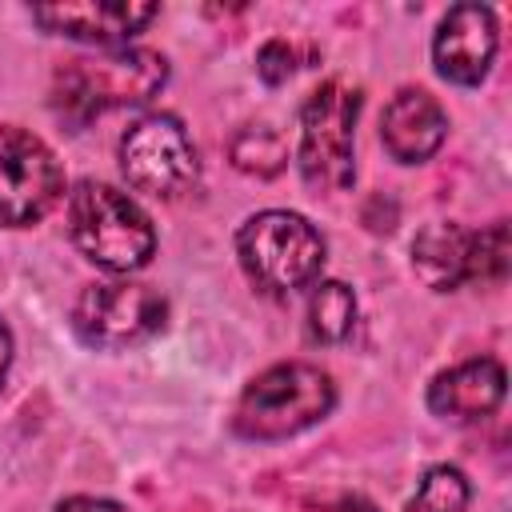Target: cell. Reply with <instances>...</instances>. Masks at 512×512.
I'll return each mask as SVG.
<instances>
[{
    "instance_id": "obj_1",
    "label": "cell",
    "mask_w": 512,
    "mask_h": 512,
    "mask_svg": "<svg viewBox=\"0 0 512 512\" xmlns=\"http://www.w3.org/2000/svg\"><path fill=\"white\" fill-rule=\"evenodd\" d=\"M168 84V60L152 48H112L96 56L64 60L52 76V108L68 124H88L92 116L124 104H144Z\"/></svg>"
},
{
    "instance_id": "obj_2",
    "label": "cell",
    "mask_w": 512,
    "mask_h": 512,
    "mask_svg": "<svg viewBox=\"0 0 512 512\" xmlns=\"http://www.w3.org/2000/svg\"><path fill=\"white\" fill-rule=\"evenodd\" d=\"M68 236L84 260L116 276L144 268L156 252L152 216L104 180H80L68 192Z\"/></svg>"
},
{
    "instance_id": "obj_3",
    "label": "cell",
    "mask_w": 512,
    "mask_h": 512,
    "mask_svg": "<svg viewBox=\"0 0 512 512\" xmlns=\"http://www.w3.org/2000/svg\"><path fill=\"white\" fill-rule=\"evenodd\" d=\"M336 404V384L316 364H272L264 368L236 400L232 432L256 444L288 440L312 424H320Z\"/></svg>"
},
{
    "instance_id": "obj_4",
    "label": "cell",
    "mask_w": 512,
    "mask_h": 512,
    "mask_svg": "<svg viewBox=\"0 0 512 512\" xmlns=\"http://www.w3.org/2000/svg\"><path fill=\"white\" fill-rule=\"evenodd\" d=\"M236 256L248 280L272 296L312 288L324 268V236L288 208H264L236 232Z\"/></svg>"
},
{
    "instance_id": "obj_5",
    "label": "cell",
    "mask_w": 512,
    "mask_h": 512,
    "mask_svg": "<svg viewBox=\"0 0 512 512\" xmlns=\"http://www.w3.org/2000/svg\"><path fill=\"white\" fill-rule=\"evenodd\" d=\"M356 120L360 88L344 80H324L300 108L296 164L312 192L336 196L356 180Z\"/></svg>"
},
{
    "instance_id": "obj_6",
    "label": "cell",
    "mask_w": 512,
    "mask_h": 512,
    "mask_svg": "<svg viewBox=\"0 0 512 512\" xmlns=\"http://www.w3.org/2000/svg\"><path fill=\"white\" fill-rule=\"evenodd\" d=\"M120 172L136 192L176 200L200 176L188 128L168 112H148L120 136Z\"/></svg>"
},
{
    "instance_id": "obj_7",
    "label": "cell",
    "mask_w": 512,
    "mask_h": 512,
    "mask_svg": "<svg viewBox=\"0 0 512 512\" xmlns=\"http://www.w3.org/2000/svg\"><path fill=\"white\" fill-rule=\"evenodd\" d=\"M168 320V300L160 288L140 280H96L80 292L72 308V324L84 344L96 348H128L156 336Z\"/></svg>"
},
{
    "instance_id": "obj_8",
    "label": "cell",
    "mask_w": 512,
    "mask_h": 512,
    "mask_svg": "<svg viewBox=\"0 0 512 512\" xmlns=\"http://www.w3.org/2000/svg\"><path fill=\"white\" fill-rule=\"evenodd\" d=\"M64 192L56 152L28 128H0V224L24 228L52 212Z\"/></svg>"
},
{
    "instance_id": "obj_9",
    "label": "cell",
    "mask_w": 512,
    "mask_h": 512,
    "mask_svg": "<svg viewBox=\"0 0 512 512\" xmlns=\"http://www.w3.org/2000/svg\"><path fill=\"white\" fill-rule=\"evenodd\" d=\"M500 48L496 12L488 4H456L444 12L436 40H432V64L448 84L476 88Z\"/></svg>"
},
{
    "instance_id": "obj_10",
    "label": "cell",
    "mask_w": 512,
    "mask_h": 512,
    "mask_svg": "<svg viewBox=\"0 0 512 512\" xmlns=\"http://www.w3.org/2000/svg\"><path fill=\"white\" fill-rule=\"evenodd\" d=\"M156 16V4H136V0H80V4H36L32 20L56 36L116 48L144 32L148 20Z\"/></svg>"
},
{
    "instance_id": "obj_11",
    "label": "cell",
    "mask_w": 512,
    "mask_h": 512,
    "mask_svg": "<svg viewBox=\"0 0 512 512\" xmlns=\"http://www.w3.org/2000/svg\"><path fill=\"white\" fill-rule=\"evenodd\" d=\"M448 136V112L424 88H400L380 116V144L396 164L428 160Z\"/></svg>"
},
{
    "instance_id": "obj_12",
    "label": "cell",
    "mask_w": 512,
    "mask_h": 512,
    "mask_svg": "<svg viewBox=\"0 0 512 512\" xmlns=\"http://www.w3.org/2000/svg\"><path fill=\"white\" fill-rule=\"evenodd\" d=\"M504 388H508L504 364L492 356H476V360H464V364L440 372L428 384V408L444 420L476 424L504 404Z\"/></svg>"
},
{
    "instance_id": "obj_13",
    "label": "cell",
    "mask_w": 512,
    "mask_h": 512,
    "mask_svg": "<svg viewBox=\"0 0 512 512\" xmlns=\"http://www.w3.org/2000/svg\"><path fill=\"white\" fill-rule=\"evenodd\" d=\"M412 268L432 292H456L472 284V228L456 220L424 224L412 240Z\"/></svg>"
},
{
    "instance_id": "obj_14",
    "label": "cell",
    "mask_w": 512,
    "mask_h": 512,
    "mask_svg": "<svg viewBox=\"0 0 512 512\" xmlns=\"http://www.w3.org/2000/svg\"><path fill=\"white\" fill-rule=\"evenodd\" d=\"M356 324V292L344 280H316L308 292V336L340 344Z\"/></svg>"
},
{
    "instance_id": "obj_15",
    "label": "cell",
    "mask_w": 512,
    "mask_h": 512,
    "mask_svg": "<svg viewBox=\"0 0 512 512\" xmlns=\"http://www.w3.org/2000/svg\"><path fill=\"white\" fill-rule=\"evenodd\" d=\"M228 156H232V164H236L240 172L268 180V176H276V172L288 164V144H284V136H280L276 128H268V124H248V128H240V132L228 140Z\"/></svg>"
},
{
    "instance_id": "obj_16",
    "label": "cell",
    "mask_w": 512,
    "mask_h": 512,
    "mask_svg": "<svg viewBox=\"0 0 512 512\" xmlns=\"http://www.w3.org/2000/svg\"><path fill=\"white\" fill-rule=\"evenodd\" d=\"M472 488L468 476L456 464H436L416 484V496L408 500V512H468Z\"/></svg>"
},
{
    "instance_id": "obj_17",
    "label": "cell",
    "mask_w": 512,
    "mask_h": 512,
    "mask_svg": "<svg viewBox=\"0 0 512 512\" xmlns=\"http://www.w3.org/2000/svg\"><path fill=\"white\" fill-rule=\"evenodd\" d=\"M508 256L512 240L504 220H492L488 228L472 232V284H500L508 276Z\"/></svg>"
},
{
    "instance_id": "obj_18",
    "label": "cell",
    "mask_w": 512,
    "mask_h": 512,
    "mask_svg": "<svg viewBox=\"0 0 512 512\" xmlns=\"http://www.w3.org/2000/svg\"><path fill=\"white\" fill-rule=\"evenodd\" d=\"M296 68H300V48L292 44V40H284V36H272L260 52H256V72H260V80L264 84H284L288 76H296Z\"/></svg>"
},
{
    "instance_id": "obj_19",
    "label": "cell",
    "mask_w": 512,
    "mask_h": 512,
    "mask_svg": "<svg viewBox=\"0 0 512 512\" xmlns=\"http://www.w3.org/2000/svg\"><path fill=\"white\" fill-rule=\"evenodd\" d=\"M56 512H128V508L116 500H104V496H68L56 504Z\"/></svg>"
},
{
    "instance_id": "obj_20",
    "label": "cell",
    "mask_w": 512,
    "mask_h": 512,
    "mask_svg": "<svg viewBox=\"0 0 512 512\" xmlns=\"http://www.w3.org/2000/svg\"><path fill=\"white\" fill-rule=\"evenodd\" d=\"M312 512H376V508L368 500H360V496H340V500H332L324 508H312Z\"/></svg>"
},
{
    "instance_id": "obj_21",
    "label": "cell",
    "mask_w": 512,
    "mask_h": 512,
    "mask_svg": "<svg viewBox=\"0 0 512 512\" xmlns=\"http://www.w3.org/2000/svg\"><path fill=\"white\" fill-rule=\"evenodd\" d=\"M8 364H12V332H8V324H4V316H0V384H4V376H8Z\"/></svg>"
}]
</instances>
